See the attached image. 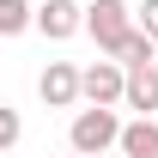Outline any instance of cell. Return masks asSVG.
<instances>
[{
  "mask_svg": "<svg viewBox=\"0 0 158 158\" xmlns=\"http://www.w3.org/2000/svg\"><path fill=\"white\" fill-rule=\"evenodd\" d=\"M19 134H24L19 110H6V103H0V152H12V146H19Z\"/></svg>",
  "mask_w": 158,
  "mask_h": 158,
  "instance_id": "10",
  "label": "cell"
},
{
  "mask_svg": "<svg viewBox=\"0 0 158 158\" xmlns=\"http://www.w3.org/2000/svg\"><path fill=\"white\" fill-rule=\"evenodd\" d=\"M37 98L49 103V110H73L79 103V67L73 61H49L37 73Z\"/></svg>",
  "mask_w": 158,
  "mask_h": 158,
  "instance_id": "5",
  "label": "cell"
},
{
  "mask_svg": "<svg viewBox=\"0 0 158 158\" xmlns=\"http://www.w3.org/2000/svg\"><path fill=\"white\" fill-rule=\"evenodd\" d=\"M0 158H6V152H0Z\"/></svg>",
  "mask_w": 158,
  "mask_h": 158,
  "instance_id": "13",
  "label": "cell"
},
{
  "mask_svg": "<svg viewBox=\"0 0 158 158\" xmlns=\"http://www.w3.org/2000/svg\"><path fill=\"white\" fill-rule=\"evenodd\" d=\"M67 158H79V152H67Z\"/></svg>",
  "mask_w": 158,
  "mask_h": 158,
  "instance_id": "12",
  "label": "cell"
},
{
  "mask_svg": "<svg viewBox=\"0 0 158 158\" xmlns=\"http://www.w3.org/2000/svg\"><path fill=\"white\" fill-rule=\"evenodd\" d=\"M152 49H158L152 37H140V31H128V37H122V49H116L110 61H122V67H134V61H152Z\"/></svg>",
  "mask_w": 158,
  "mask_h": 158,
  "instance_id": "9",
  "label": "cell"
},
{
  "mask_svg": "<svg viewBox=\"0 0 158 158\" xmlns=\"http://www.w3.org/2000/svg\"><path fill=\"white\" fill-rule=\"evenodd\" d=\"M116 152H122V158H158V122H152V116H134V122H122V140H116Z\"/></svg>",
  "mask_w": 158,
  "mask_h": 158,
  "instance_id": "7",
  "label": "cell"
},
{
  "mask_svg": "<svg viewBox=\"0 0 158 158\" xmlns=\"http://www.w3.org/2000/svg\"><path fill=\"white\" fill-rule=\"evenodd\" d=\"M122 61H85L79 67V103H91V110H122Z\"/></svg>",
  "mask_w": 158,
  "mask_h": 158,
  "instance_id": "3",
  "label": "cell"
},
{
  "mask_svg": "<svg viewBox=\"0 0 158 158\" xmlns=\"http://www.w3.org/2000/svg\"><path fill=\"white\" fill-rule=\"evenodd\" d=\"M122 140V116L116 110H73V128H67V152H79V158H98V152H110Z\"/></svg>",
  "mask_w": 158,
  "mask_h": 158,
  "instance_id": "1",
  "label": "cell"
},
{
  "mask_svg": "<svg viewBox=\"0 0 158 158\" xmlns=\"http://www.w3.org/2000/svg\"><path fill=\"white\" fill-rule=\"evenodd\" d=\"M134 31L158 43V0H140V6H134Z\"/></svg>",
  "mask_w": 158,
  "mask_h": 158,
  "instance_id": "11",
  "label": "cell"
},
{
  "mask_svg": "<svg viewBox=\"0 0 158 158\" xmlns=\"http://www.w3.org/2000/svg\"><path fill=\"white\" fill-rule=\"evenodd\" d=\"M31 31H43L49 43H67V37H79V31H85V6H79V0H37Z\"/></svg>",
  "mask_w": 158,
  "mask_h": 158,
  "instance_id": "4",
  "label": "cell"
},
{
  "mask_svg": "<svg viewBox=\"0 0 158 158\" xmlns=\"http://www.w3.org/2000/svg\"><path fill=\"white\" fill-rule=\"evenodd\" d=\"M128 31H134V6L128 0H85V37L98 43V55H116Z\"/></svg>",
  "mask_w": 158,
  "mask_h": 158,
  "instance_id": "2",
  "label": "cell"
},
{
  "mask_svg": "<svg viewBox=\"0 0 158 158\" xmlns=\"http://www.w3.org/2000/svg\"><path fill=\"white\" fill-rule=\"evenodd\" d=\"M128 85H122V110H134V116H152L158 110V61H134V67H122Z\"/></svg>",
  "mask_w": 158,
  "mask_h": 158,
  "instance_id": "6",
  "label": "cell"
},
{
  "mask_svg": "<svg viewBox=\"0 0 158 158\" xmlns=\"http://www.w3.org/2000/svg\"><path fill=\"white\" fill-rule=\"evenodd\" d=\"M31 19H37V6H31V0H0V37H24Z\"/></svg>",
  "mask_w": 158,
  "mask_h": 158,
  "instance_id": "8",
  "label": "cell"
}]
</instances>
